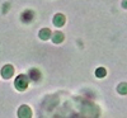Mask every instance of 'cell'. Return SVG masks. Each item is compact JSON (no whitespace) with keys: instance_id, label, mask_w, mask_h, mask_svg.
<instances>
[{"instance_id":"obj_10","label":"cell","mask_w":127,"mask_h":118,"mask_svg":"<svg viewBox=\"0 0 127 118\" xmlns=\"http://www.w3.org/2000/svg\"><path fill=\"white\" fill-rule=\"evenodd\" d=\"M118 93H121V94H127V84H126V83L118 85Z\"/></svg>"},{"instance_id":"obj_6","label":"cell","mask_w":127,"mask_h":118,"mask_svg":"<svg viewBox=\"0 0 127 118\" xmlns=\"http://www.w3.org/2000/svg\"><path fill=\"white\" fill-rule=\"evenodd\" d=\"M51 37V30L48 28H43V29H41L39 30V38L41 39H48Z\"/></svg>"},{"instance_id":"obj_8","label":"cell","mask_w":127,"mask_h":118,"mask_svg":"<svg viewBox=\"0 0 127 118\" xmlns=\"http://www.w3.org/2000/svg\"><path fill=\"white\" fill-rule=\"evenodd\" d=\"M39 76H41V74H39V71H38L37 69H32V70L29 71V78H31L32 80H38Z\"/></svg>"},{"instance_id":"obj_7","label":"cell","mask_w":127,"mask_h":118,"mask_svg":"<svg viewBox=\"0 0 127 118\" xmlns=\"http://www.w3.org/2000/svg\"><path fill=\"white\" fill-rule=\"evenodd\" d=\"M52 41L55 42V43H61V42L64 41V34L61 33V32H55L54 36H52Z\"/></svg>"},{"instance_id":"obj_2","label":"cell","mask_w":127,"mask_h":118,"mask_svg":"<svg viewBox=\"0 0 127 118\" xmlns=\"http://www.w3.org/2000/svg\"><path fill=\"white\" fill-rule=\"evenodd\" d=\"M18 117L19 118H31L32 117V112L28 105H22L18 111Z\"/></svg>"},{"instance_id":"obj_3","label":"cell","mask_w":127,"mask_h":118,"mask_svg":"<svg viewBox=\"0 0 127 118\" xmlns=\"http://www.w3.org/2000/svg\"><path fill=\"white\" fill-rule=\"evenodd\" d=\"M13 72H14V69H13L12 65H5V66L1 69V75H3V78H4V79L12 78Z\"/></svg>"},{"instance_id":"obj_9","label":"cell","mask_w":127,"mask_h":118,"mask_svg":"<svg viewBox=\"0 0 127 118\" xmlns=\"http://www.w3.org/2000/svg\"><path fill=\"white\" fill-rule=\"evenodd\" d=\"M95 75H97L98 78H104L105 75H107V71H105L104 67H98L97 71H95Z\"/></svg>"},{"instance_id":"obj_4","label":"cell","mask_w":127,"mask_h":118,"mask_svg":"<svg viewBox=\"0 0 127 118\" xmlns=\"http://www.w3.org/2000/svg\"><path fill=\"white\" fill-rule=\"evenodd\" d=\"M33 17H34V13L32 10H26V12L22 14V20L24 23H29L33 20Z\"/></svg>"},{"instance_id":"obj_11","label":"cell","mask_w":127,"mask_h":118,"mask_svg":"<svg viewBox=\"0 0 127 118\" xmlns=\"http://www.w3.org/2000/svg\"><path fill=\"white\" fill-rule=\"evenodd\" d=\"M122 6L125 9H127V0H123V3H122Z\"/></svg>"},{"instance_id":"obj_1","label":"cell","mask_w":127,"mask_h":118,"mask_svg":"<svg viewBox=\"0 0 127 118\" xmlns=\"http://www.w3.org/2000/svg\"><path fill=\"white\" fill-rule=\"evenodd\" d=\"M28 76L26 75H19V76L15 79V88L18 90H24L28 87Z\"/></svg>"},{"instance_id":"obj_5","label":"cell","mask_w":127,"mask_h":118,"mask_svg":"<svg viewBox=\"0 0 127 118\" xmlns=\"http://www.w3.org/2000/svg\"><path fill=\"white\" fill-rule=\"evenodd\" d=\"M65 17H64L62 14H56L55 17H54V24L56 26V27H62L64 24H65Z\"/></svg>"}]
</instances>
